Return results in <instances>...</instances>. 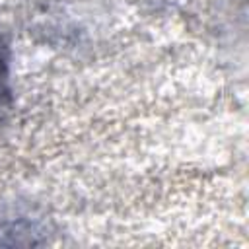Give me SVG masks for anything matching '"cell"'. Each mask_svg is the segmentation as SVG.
<instances>
[{"label": "cell", "instance_id": "1", "mask_svg": "<svg viewBox=\"0 0 249 249\" xmlns=\"http://www.w3.org/2000/svg\"><path fill=\"white\" fill-rule=\"evenodd\" d=\"M6 93H8V70H6V60L0 54V103Z\"/></svg>", "mask_w": 249, "mask_h": 249}]
</instances>
